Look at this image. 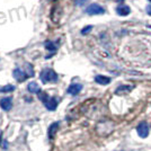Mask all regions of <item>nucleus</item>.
Wrapping results in <instances>:
<instances>
[{
	"instance_id": "1",
	"label": "nucleus",
	"mask_w": 151,
	"mask_h": 151,
	"mask_svg": "<svg viewBox=\"0 0 151 151\" xmlns=\"http://www.w3.org/2000/svg\"><path fill=\"white\" fill-rule=\"evenodd\" d=\"M38 98L43 101V104L49 111H54L58 106V101L54 97H49V95L45 93H40L38 94Z\"/></svg>"
},
{
	"instance_id": "2",
	"label": "nucleus",
	"mask_w": 151,
	"mask_h": 151,
	"mask_svg": "<svg viewBox=\"0 0 151 151\" xmlns=\"http://www.w3.org/2000/svg\"><path fill=\"white\" fill-rule=\"evenodd\" d=\"M40 78L44 83H47V82H57L58 79H59V76H58V73L54 70L44 69L41 72Z\"/></svg>"
},
{
	"instance_id": "3",
	"label": "nucleus",
	"mask_w": 151,
	"mask_h": 151,
	"mask_svg": "<svg viewBox=\"0 0 151 151\" xmlns=\"http://www.w3.org/2000/svg\"><path fill=\"white\" fill-rule=\"evenodd\" d=\"M114 129V124L112 122H101L96 126V131L101 137H106L111 134Z\"/></svg>"
},
{
	"instance_id": "4",
	"label": "nucleus",
	"mask_w": 151,
	"mask_h": 151,
	"mask_svg": "<svg viewBox=\"0 0 151 151\" xmlns=\"http://www.w3.org/2000/svg\"><path fill=\"white\" fill-rule=\"evenodd\" d=\"M86 13L88 15H101L105 13V9L98 4H91L86 8Z\"/></svg>"
},
{
	"instance_id": "5",
	"label": "nucleus",
	"mask_w": 151,
	"mask_h": 151,
	"mask_svg": "<svg viewBox=\"0 0 151 151\" xmlns=\"http://www.w3.org/2000/svg\"><path fill=\"white\" fill-rule=\"evenodd\" d=\"M13 75H14V78H15V79H16V80H17L18 82L25 81L26 79L29 77L27 72H25L24 70H22L20 68H16V69L14 70Z\"/></svg>"
},
{
	"instance_id": "6",
	"label": "nucleus",
	"mask_w": 151,
	"mask_h": 151,
	"mask_svg": "<svg viewBox=\"0 0 151 151\" xmlns=\"http://www.w3.org/2000/svg\"><path fill=\"white\" fill-rule=\"evenodd\" d=\"M137 132H138L139 137L141 138H147L149 134V126L145 122H141L138 126H137Z\"/></svg>"
},
{
	"instance_id": "7",
	"label": "nucleus",
	"mask_w": 151,
	"mask_h": 151,
	"mask_svg": "<svg viewBox=\"0 0 151 151\" xmlns=\"http://www.w3.org/2000/svg\"><path fill=\"white\" fill-rule=\"evenodd\" d=\"M13 106V98L12 97H4L0 99V107L4 111H9Z\"/></svg>"
},
{
	"instance_id": "8",
	"label": "nucleus",
	"mask_w": 151,
	"mask_h": 151,
	"mask_svg": "<svg viewBox=\"0 0 151 151\" xmlns=\"http://www.w3.org/2000/svg\"><path fill=\"white\" fill-rule=\"evenodd\" d=\"M134 88V86H131V85H122L119 88L115 90V94L116 95H126L129 94L132 89Z\"/></svg>"
},
{
	"instance_id": "9",
	"label": "nucleus",
	"mask_w": 151,
	"mask_h": 151,
	"mask_svg": "<svg viewBox=\"0 0 151 151\" xmlns=\"http://www.w3.org/2000/svg\"><path fill=\"white\" fill-rule=\"evenodd\" d=\"M82 89V85H80V83H72V85H70L69 88H68V94L70 95H78L80 91H81Z\"/></svg>"
},
{
	"instance_id": "10",
	"label": "nucleus",
	"mask_w": 151,
	"mask_h": 151,
	"mask_svg": "<svg viewBox=\"0 0 151 151\" xmlns=\"http://www.w3.org/2000/svg\"><path fill=\"white\" fill-rule=\"evenodd\" d=\"M116 13L120 16H127L131 13V8L129 6H126V5H120L116 8Z\"/></svg>"
},
{
	"instance_id": "11",
	"label": "nucleus",
	"mask_w": 151,
	"mask_h": 151,
	"mask_svg": "<svg viewBox=\"0 0 151 151\" xmlns=\"http://www.w3.org/2000/svg\"><path fill=\"white\" fill-rule=\"evenodd\" d=\"M27 89H28V91L32 93V94H40L41 93V88H40V86L37 85V82L35 81L29 82L28 86H27Z\"/></svg>"
},
{
	"instance_id": "12",
	"label": "nucleus",
	"mask_w": 151,
	"mask_h": 151,
	"mask_svg": "<svg viewBox=\"0 0 151 151\" xmlns=\"http://www.w3.org/2000/svg\"><path fill=\"white\" fill-rule=\"evenodd\" d=\"M58 129H59V122H54L53 124H51L49 127V131H47V135L50 139H53L55 133L58 132Z\"/></svg>"
},
{
	"instance_id": "13",
	"label": "nucleus",
	"mask_w": 151,
	"mask_h": 151,
	"mask_svg": "<svg viewBox=\"0 0 151 151\" xmlns=\"http://www.w3.org/2000/svg\"><path fill=\"white\" fill-rule=\"evenodd\" d=\"M95 81L97 83H99V85H108L111 82V78H108L106 76L98 75L95 77Z\"/></svg>"
},
{
	"instance_id": "14",
	"label": "nucleus",
	"mask_w": 151,
	"mask_h": 151,
	"mask_svg": "<svg viewBox=\"0 0 151 151\" xmlns=\"http://www.w3.org/2000/svg\"><path fill=\"white\" fill-rule=\"evenodd\" d=\"M45 49L47 51H51V52H55L57 51V45L51 41H47V42H45Z\"/></svg>"
},
{
	"instance_id": "15",
	"label": "nucleus",
	"mask_w": 151,
	"mask_h": 151,
	"mask_svg": "<svg viewBox=\"0 0 151 151\" xmlns=\"http://www.w3.org/2000/svg\"><path fill=\"white\" fill-rule=\"evenodd\" d=\"M15 90V86L13 85H7L4 87H0V93H12Z\"/></svg>"
},
{
	"instance_id": "16",
	"label": "nucleus",
	"mask_w": 151,
	"mask_h": 151,
	"mask_svg": "<svg viewBox=\"0 0 151 151\" xmlns=\"http://www.w3.org/2000/svg\"><path fill=\"white\" fill-rule=\"evenodd\" d=\"M89 0H75V5L78 7H81L83 5H86Z\"/></svg>"
},
{
	"instance_id": "17",
	"label": "nucleus",
	"mask_w": 151,
	"mask_h": 151,
	"mask_svg": "<svg viewBox=\"0 0 151 151\" xmlns=\"http://www.w3.org/2000/svg\"><path fill=\"white\" fill-rule=\"evenodd\" d=\"M93 29V26L91 25H89L87 26V27H85V28H82V31H81V34L82 35H85V34H88L89 32Z\"/></svg>"
},
{
	"instance_id": "18",
	"label": "nucleus",
	"mask_w": 151,
	"mask_h": 151,
	"mask_svg": "<svg viewBox=\"0 0 151 151\" xmlns=\"http://www.w3.org/2000/svg\"><path fill=\"white\" fill-rule=\"evenodd\" d=\"M145 9H147V14H148V15H150V16H151V5H148Z\"/></svg>"
},
{
	"instance_id": "19",
	"label": "nucleus",
	"mask_w": 151,
	"mask_h": 151,
	"mask_svg": "<svg viewBox=\"0 0 151 151\" xmlns=\"http://www.w3.org/2000/svg\"><path fill=\"white\" fill-rule=\"evenodd\" d=\"M1 141H2V132L0 131V142H1Z\"/></svg>"
},
{
	"instance_id": "20",
	"label": "nucleus",
	"mask_w": 151,
	"mask_h": 151,
	"mask_svg": "<svg viewBox=\"0 0 151 151\" xmlns=\"http://www.w3.org/2000/svg\"><path fill=\"white\" fill-rule=\"evenodd\" d=\"M121 151H123V150H121Z\"/></svg>"
},
{
	"instance_id": "21",
	"label": "nucleus",
	"mask_w": 151,
	"mask_h": 151,
	"mask_svg": "<svg viewBox=\"0 0 151 151\" xmlns=\"http://www.w3.org/2000/svg\"><path fill=\"white\" fill-rule=\"evenodd\" d=\"M150 1H151V0H150Z\"/></svg>"
}]
</instances>
